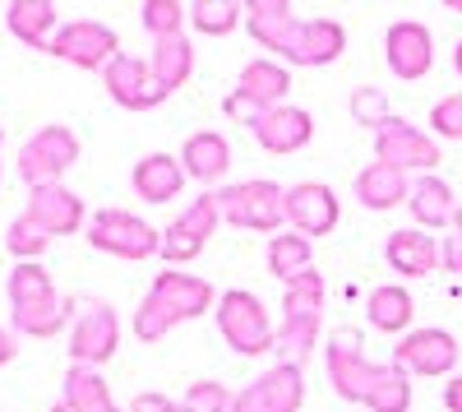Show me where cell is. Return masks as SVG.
I'll return each instance as SVG.
<instances>
[{"label":"cell","mask_w":462,"mask_h":412,"mask_svg":"<svg viewBox=\"0 0 462 412\" xmlns=\"http://www.w3.org/2000/svg\"><path fill=\"white\" fill-rule=\"evenodd\" d=\"M383 259H389V269L402 274V278H426L444 265V246L420 228H398L383 241Z\"/></svg>","instance_id":"cell-20"},{"label":"cell","mask_w":462,"mask_h":412,"mask_svg":"<svg viewBox=\"0 0 462 412\" xmlns=\"http://www.w3.org/2000/svg\"><path fill=\"white\" fill-rule=\"evenodd\" d=\"M130 412H189L185 403H171V398H162V394H139L134 403H130Z\"/></svg>","instance_id":"cell-39"},{"label":"cell","mask_w":462,"mask_h":412,"mask_svg":"<svg viewBox=\"0 0 462 412\" xmlns=\"http://www.w3.org/2000/svg\"><path fill=\"white\" fill-rule=\"evenodd\" d=\"M241 19H245L241 0H195L189 5V23L204 37H226L231 28H241Z\"/></svg>","instance_id":"cell-34"},{"label":"cell","mask_w":462,"mask_h":412,"mask_svg":"<svg viewBox=\"0 0 462 412\" xmlns=\"http://www.w3.org/2000/svg\"><path fill=\"white\" fill-rule=\"evenodd\" d=\"M152 74H158V84L167 89V98L176 89H185V80L195 74V47H189V37L176 33V37H162V42H152V56H148Z\"/></svg>","instance_id":"cell-31"},{"label":"cell","mask_w":462,"mask_h":412,"mask_svg":"<svg viewBox=\"0 0 462 412\" xmlns=\"http://www.w3.org/2000/svg\"><path fill=\"white\" fill-rule=\"evenodd\" d=\"M444 269L448 274H462V237H448L444 241Z\"/></svg>","instance_id":"cell-40"},{"label":"cell","mask_w":462,"mask_h":412,"mask_svg":"<svg viewBox=\"0 0 462 412\" xmlns=\"http://www.w3.org/2000/svg\"><path fill=\"white\" fill-rule=\"evenodd\" d=\"M47 52L74 70H106L121 56V42H116V28L102 19H69V23H60Z\"/></svg>","instance_id":"cell-11"},{"label":"cell","mask_w":462,"mask_h":412,"mask_svg":"<svg viewBox=\"0 0 462 412\" xmlns=\"http://www.w3.org/2000/svg\"><path fill=\"white\" fill-rule=\"evenodd\" d=\"M32 222H42L51 237H74L79 228H88V209L84 200L65 191V185H42V191L28 195V209H23Z\"/></svg>","instance_id":"cell-21"},{"label":"cell","mask_w":462,"mask_h":412,"mask_svg":"<svg viewBox=\"0 0 462 412\" xmlns=\"http://www.w3.org/2000/svg\"><path fill=\"white\" fill-rule=\"evenodd\" d=\"M333 389L365 412H411V376L393 361H370L356 329H333L324 343Z\"/></svg>","instance_id":"cell-1"},{"label":"cell","mask_w":462,"mask_h":412,"mask_svg":"<svg viewBox=\"0 0 462 412\" xmlns=\"http://www.w3.org/2000/svg\"><path fill=\"white\" fill-rule=\"evenodd\" d=\"M245 28H250V37L263 52H273L278 61L291 65L296 52H300L305 19L287 5V0H250V5H245Z\"/></svg>","instance_id":"cell-15"},{"label":"cell","mask_w":462,"mask_h":412,"mask_svg":"<svg viewBox=\"0 0 462 412\" xmlns=\"http://www.w3.org/2000/svg\"><path fill=\"white\" fill-rule=\"evenodd\" d=\"M51 412H125V407H116L106 380L93 366H69L65 370V394Z\"/></svg>","instance_id":"cell-29"},{"label":"cell","mask_w":462,"mask_h":412,"mask_svg":"<svg viewBox=\"0 0 462 412\" xmlns=\"http://www.w3.org/2000/svg\"><path fill=\"white\" fill-rule=\"evenodd\" d=\"M5 23H10V33L19 37V42L32 47V52H47L51 37L60 33L56 0H10V5H5Z\"/></svg>","instance_id":"cell-26"},{"label":"cell","mask_w":462,"mask_h":412,"mask_svg":"<svg viewBox=\"0 0 462 412\" xmlns=\"http://www.w3.org/2000/svg\"><path fill=\"white\" fill-rule=\"evenodd\" d=\"M383 61H389V70L398 74V80H426L430 65H435V37L426 23L416 19H398L389 23V33H383Z\"/></svg>","instance_id":"cell-18"},{"label":"cell","mask_w":462,"mask_h":412,"mask_svg":"<svg viewBox=\"0 0 462 412\" xmlns=\"http://www.w3.org/2000/svg\"><path fill=\"white\" fill-rule=\"evenodd\" d=\"M180 167H185L189 181H199V185L222 181L226 167H231V144H226V135H217V130L189 135V139L180 144Z\"/></svg>","instance_id":"cell-25"},{"label":"cell","mask_w":462,"mask_h":412,"mask_svg":"<svg viewBox=\"0 0 462 412\" xmlns=\"http://www.w3.org/2000/svg\"><path fill=\"white\" fill-rule=\"evenodd\" d=\"M222 222V209H217V195H199L195 204H189L171 228L162 232V259L167 265H189L217 232Z\"/></svg>","instance_id":"cell-17"},{"label":"cell","mask_w":462,"mask_h":412,"mask_svg":"<svg viewBox=\"0 0 462 412\" xmlns=\"http://www.w3.org/2000/svg\"><path fill=\"white\" fill-rule=\"evenodd\" d=\"M88 246L116 259H152L162 255V232L130 209H97L88 218Z\"/></svg>","instance_id":"cell-8"},{"label":"cell","mask_w":462,"mask_h":412,"mask_svg":"<svg viewBox=\"0 0 462 412\" xmlns=\"http://www.w3.org/2000/svg\"><path fill=\"white\" fill-rule=\"evenodd\" d=\"M287 93H291V70H287L282 61L254 56V61L241 70L236 89L226 93L222 111H226L231 121H241V126H250V130H254L263 111H273V107H282V102H287Z\"/></svg>","instance_id":"cell-6"},{"label":"cell","mask_w":462,"mask_h":412,"mask_svg":"<svg viewBox=\"0 0 462 412\" xmlns=\"http://www.w3.org/2000/svg\"><path fill=\"white\" fill-rule=\"evenodd\" d=\"M102 84H106L111 102L125 107V111H152L158 102H167V89L158 84L152 65L143 56H130V52H121L102 70Z\"/></svg>","instance_id":"cell-16"},{"label":"cell","mask_w":462,"mask_h":412,"mask_svg":"<svg viewBox=\"0 0 462 412\" xmlns=\"http://www.w3.org/2000/svg\"><path fill=\"white\" fill-rule=\"evenodd\" d=\"M430 135L435 139H462V93H448L430 107Z\"/></svg>","instance_id":"cell-37"},{"label":"cell","mask_w":462,"mask_h":412,"mask_svg":"<svg viewBox=\"0 0 462 412\" xmlns=\"http://www.w3.org/2000/svg\"><path fill=\"white\" fill-rule=\"evenodd\" d=\"M51 241H56V237L42 228V222H32L28 213H19V218L10 222V232H5V250L19 259V265H42V255H47Z\"/></svg>","instance_id":"cell-33"},{"label":"cell","mask_w":462,"mask_h":412,"mask_svg":"<svg viewBox=\"0 0 462 412\" xmlns=\"http://www.w3.org/2000/svg\"><path fill=\"white\" fill-rule=\"evenodd\" d=\"M374 163L393 167V172H426V176H435L439 144H435V135H426L420 126L393 117L389 126L374 135Z\"/></svg>","instance_id":"cell-12"},{"label":"cell","mask_w":462,"mask_h":412,"mask_svg":"<svg viewBox=\"0 0 462 412\" xmlns=\"http://www.w3.org/2000/svg\"><path fill=\"white\" fill-rule=\"evenodd\" d=\"M180 403H185L189 412H231V394H226V385H217V380H195Z\"/></svg>","instance_id":"cell-38"},{"label":"cell","mask_w":462,"mask_h":412,"mask_svg":"<svg viewBox=\"0 0 462 412\" xmlns=\"http://www.w3.org/2000/svg\"><path fill=\"white\" fill-rule=\"evenodd\" d=\"M352 195H356V204H361V209L383 213V209H398V204H407V195H411V181H407V172H393V167H383V163H370V167L356 176Z\"/></svg>","instance_id":"cell-27"},{"label":"cell","mask_w":462,"mask_h":412,"mask_svg":"<svg viewBox=\"0 0 462 412\" xmlns=\"http://www.w3.org/2000/svg\"><path fill=\"white\" fill-rule=\"evenodd\" d=\"M346 52V28L337 19H305V33H300V52L291 65H333L337 56Z\"/></svg>","instance_id":"cell-32"},{"label":"cell","mask_w":462,"mask_h":412,"mask_svg":"<svg viewBox=\"0 0 462 412\" xmlns=\"http://www.w3.org/2000/svg\"><path fill=\"white\" fill-rule=\"evenodd\" d=\"M139 19L152 33V42H162V37H176L185 28L189 5H176V0H148V5H139Z\"/></svg>","instance_id":"cell-35"},{"label":"cell","mask_w":462,"mask_h":412,"mask_svg":"<svg viewBox=\"0 0 462 412\" xmlns=\"http://www.w3.org/2000/svg\"><path fill=\"white\" fill-rule=\"evenodd\" d=\"M453 70L462 74V37H457V47H453Z\"/></svg>","instance_id":"cell-43"},{"label":"cell","mask_w":462,"mask_h":412,"mask_svg":"<svg viewBox=\"0 0 462 412\" xmlns=\"http://www.w3.org/2000/svg\"><path fill=\"white\" fill-rule=\"evenodd\" d=\"M453 237H462V204H457V218H453Z\"/></svg>","instance_id":"cell-44"},{"label":"cell","mask_w":462,"mask_h":412,"mask_svg":"<svg viewBox=\"0 0 462 412\" xmlns=\"http://www.w3.org/2000/svg\"><path fill=\"white\" fill-rule=\"evenodd\" d=\"M185 167H180V158L176 154H143L139 163H134V172H130V185H134V195L143 200V204H167V200H176L180 191H185Z\"/></svg>","instance_id":"cell-23"},{"label":"cell","mask_w":462,"mask_h":412,"mask_svg":"<svg viewBox=\"0 0 462 412\" xmlns=\"http://www.w3.org/2000/svg\"><path fill=\"white\" fill-rule=\"evenodd\" d=\"M217 333L226 339V348L236 352V357H259V352H273L278 343V324L273 315L263 311V302L254 292H241V287H231L217 296Z\"/></svg>","instance_id":"cell-5"},{"label":"cell","mask_w":462,"mask_h":412,"mask_svg":"<svg viewBox=\"0 0 462 412\" xmlns=\"http://www.w3.org/2000/svg\"><path fill=\"white\" fill-rule=\"evenodd\" d=\"M5 292H10L14 329L23 339H56V333L69 329L74 315H79V302H74L69 292H60L56 278L42 265H14Z\"/></svg>","instance_id":"cell-3"},{"label":"cell","mask_w":462,"mask_h":412,"mask_svg":"<svg viewBox=\"0 0 462 412\" xmlns=\"http://www.w3.org/2000/svg\"><path fill=\"white\" fill-rule=\"evenodd\" d=\"M453 10H457V14H462V0H453Z\"/></svg>","instance_id":"cell-45"},{"label":"cell","mask_w":462,"mask_h":412,"mask_svg":"<svg viewBox=\"0 0 462 412\" xmlns=\"http://www.w3.org/2000/svg\"><path fill=\"white\" fill-rule=\"evenodd\" d=\"M337 195L328 191L324 181H300V185H287V222L291 232L300 237H328L337 228Z\"/></svg>","instance_id":"cell-19"},{"label":"cell","mask_w":462,"mask_h":412,"mask_svg":"<svg viewBox=\"0 0 462 412\" xmlns=\"http://www.w3.org/2000/svg\"><path fill=\"white\" fill-rule=\"evenodd\" d=\"M79 163V135L69 126H42L23 148H19V176L28 191L60 185V176Z\"/></svg>","instance_id":"cell-9"},{"label":"cell","mask_w":462,"mask_h":412,"mask_svg":"<svg viewBox=\"0 0 462 412\" xmlns=\"http://www.w3.org/2000/svg\"><path fill=\"white\" fill-rule=\"evenodd\" d=\"M319 320H324V274L310 269L282 287V320H278L273 352H282V361L305 366V357L315 352V339H319Z\"/></svg>","instance_id":"cell-4"},{"label":"cell","mask_w":462,"mask_h":412,"mask_svg":"<svg viewBox=\"0 0 462 412\" xmlns=\"http://www.w3.org/2000/svg\"><path fill=\"white\" fill-rule=\"evenodd\" d=\"M457 339L448 329H411L407 339H398L393 348V366H402L407 376H426V380H439V376H457Z\"/></svg>","instance_id":"cell-14"},{"label":"cell","mask_w":462,"mask_h":412,"mask_svg":"<svg viewBox=\"0 0 462 412\" xmlns=\"http://www.w3.org/2000/svg\"><path fill=\"white\" fill-rule=\"evenodd\" d=\"M457 195H453V185L444 176H420L411 181V195H407V209L416 218V228L420 232H444L453 228V218H457Z\"/></svg>","instance_id":"cell-24"},{"label":"cell","mask_w":462,"mask_h":412,"mask_svg":"<svg viewBox=\"0 0 462 412\" xmlns=\"http://www.w3.org/2000/svg\"><path fill=\"white\" fill-rule=\"evenodd\" d=\"M254 139L268 148V154H300L305 144L315 139V117L305 107H273V111H263L259 126H254Z\"/></svg>","instance_id":"cell-22"},{"label":"cell","mask_w":462,"mask_h":412,"mask_svg":"<svg viewBox=\"0 0 462 412\" xmlns=\"http://www.w3.org/2000/svg\"><path fill=\"white\" fill-rule=\"evenodd\" d=\"M14 357H19V339H14L10 329H0V366H10Z\"/></svg>","instance_id":"cell-42"},{"label":"cell","mask_w":462,"mask_h":412,"mask_svg":"<svg viewBox=\"0 0 462 412\" xmlns=\"http://www.w3.org/2000/svg\"><path fill=\"white\" fill-rule=\"evenodd\" d=\"M352 121L356 126H370L374 135L393 121V111H389V93L383 89H352Z\"/></svg>","instance_id":"cell-36"},{"label":"cell","mask_w":462,"mask_h":412,"mask_svg":"<svg viewBox=\"0 0 462 412\" xmlns=\"http://www.w3.org/2000/svg\"><path fill=\"white\" fill-rule=\"evenodd\" d=\"M217 209L222 222L231 228H245V232H273L287 222V191L278 181H241V185H222L217 191Z\"/></svg>","instance_id":"cell-7"},{"label":"cell","mask_w":462,"mask_h":412,"mask_svg":"<svg viewBox=\"0 0 462 412\" xmlns=\"http://www.w3.org/2000/svg\"><path fill=\"white\" fill-rule=\"evenodd\" d=\"M263 259H268V274L282 278V287H287L300 274L315 269V246H310V237H300V232H278V237H268Z\"/></svg>","instance_id":"cell-30"},{"label":"cell","mask_w":462,"mask_h":412,"mask_svg":"<svg viewBox=\"0 0 462 412\" xmlns=\"http://www.w3.org/2000/svg\"><path fill=\"white\" fill-rule=\"evenodd\" d=\"M411 315H416V306H411V292L402 287V283H379V287H370V296H365V320H370V329H379V333H411Z\"/></svg>","instance_id":"cell-28"},{"label":"cell","mask_w":462,"mask_h":412,"mask_svg":"<svg viewBox=\"0 0 462 412\" xmlns=\"http://www.w3.org/2000/svg\"><path fill=\"white\" fill-rule=\"evenodd\" d=\"M444 407H448V412H462V370L444 385Z\"/></svg>","instance_id":"cell-41"},{"label":"cell","mask_w":462,"mask_h":412,"mask_svg":"<svg viewBox=\"0 0 462 412\" xmlns=\"http://www.w3.org/2000/svg\"><path fill=\"white\" fill-rule=\"evenodd\" d=\"M116 348H121V315H116L111 302H102V296H93V302L79 306V315H74L69 324V357L74 366H102L116 357Z\"/></svg>","instance_id":"cell-10"},{"label":"cell","mask_w":462,"mask_h":412,"mask_svg":"<svg viewBox=\"0 0 462 412\" xmlns=\"http://www.w3.org/2000/svg\"><path fill=\"white\" fill-rule=\"evenodd\" d=\"M300 403H305V370L296 361L268 366L259 380L231 394V412H300Z\"/></svg>","instance_id":"cell-13"},{"label":"cell","mask_w":462,"mask_h":412,"mask_svg":"<svg viewBox=\"0 0 462 412\" xmlns=\"http://www.w3.org/2000/svg\"><path fill=\"white\" fill-rule=\"evenodd\" d=\"M0 139H5V135H0Z\"/></svg>","instance_id":"cell-46"},{"label":"cell","mask_w":462,"mask_h":412,"mask_svg":"<svg viewBox=\"0 0 462 412\" xmlns=\"http://www.w3.org/2000/svg\"><path fill=\"white\" fill-rule=\"evenodd\" d=\"M204 311H217V292L208 278H195V274H158L148 287V296L134 311V339L139 343H158L185 320H199Z\"/></svg>","instance_id":"cell-2"}]
</instances>
